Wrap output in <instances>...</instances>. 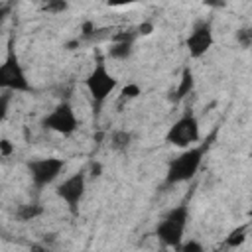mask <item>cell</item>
Returning a JSON list of instances; mask_svg holds the SVG:
<instances>
[{"label": "cell", "instance_id": "9c48e42d", "mask_svg": "<svg viewBox=\"0 0 252 252\" xmlns=\"http://www.w3.org/2000/svg\"><path fill=\"white\" fill-rule=\"evenodd\" d=\"M215 43V33H213V24L211 20H199L195 22L193 30L189 32L187 39H185V47L191 59H201L209 53V49Z\"/></svg>", "mask_w": 252, "mask_h": 252}, {"label": "cell", "instance_id": "3957f363", "mask_svg": "<svg viewBox=\"0 0 252 252\" xmlns=\"http://www.w3.org/2000/svg\"><path fill=\"white\" fill-rule=\"evenodd\" d=\"M85 87H87V93L93 100V112H94V116H98L104 102L108 100V96L116 91L118 79L108 71L104 59H96L94 67L85 77Z\"/></svg>", "mask_w": 252, "mask_h": 252}, {"label": "cell", "instance_id": "7a4b0ae2", "mask_svg": "<svg viewBox=\"0 0 252 252\" xmlns=\"http://www.w3.org/2000/svg\"><path fill=\"white\" fill-rule=\"evenodd\" d=\"M189 220H191V211H189V205L183 201L161 217L154 232L167 250H177L181 242L185 240V230H187Z\"/></svg>", "mask_w": 252, "mask_h": 252}, {"label": "cell", "instance_id": "44dd1931", "mask_svg": "<svg viewBox=\"0 0 252 252\" xmlns=\"http://www.w3.org/2000/svg\"><path fill=\"white\" fill-rule=\"evenodd\" d=\"M91 171H93L94 177H98V175H100V163H93V165H91Z\"/></svg>", "mask_w": 252, "mask_h": 252}, {"label": "cell", "instance_id": "6da1fadb", "mask_svg": "<svg viewBox=\"0 0 252 252\" xmlns=\"http://www.w3.org/2000/svg\"><path fill=\"white\" fill-rule=\"evenodd\" d=\"M207 152H209V142H199L197 146H191V148L183 150L179 156H175L173 159H169L163 183L169 187V185H179V183L191 181L197 175V171L201 169Z\"/></svg>", "mask_w": 252, "mask_h": 252}, {"label": "cell", "instance_id": "9a60e30c", "mask_svg": "<svg viewBox=\"0 0 252 252\" xmlns=\"http://www.w3.org/2000/svg\"><path fill=\"white\" fill-rule=\"evenodd\" d=\"M234 41L242 47V49H248L252 45V26H240L236 32H234Z\"/></svg>", "mask_w": 252, "mask_h": 252}, {"label": "cell", "instance_id": "603a6c76", "mask_svg": "<svg viewBox=\"0 0 252 252\" xmlns=\"http://www.w3.org/2000/svg\"><path fill=\"white\" fill-rule=\"evenodd\" d=\"M159 252H169V250H167V248H163V250H159Z\"/></svg>", "mask_w": 252, "mask_h": 252}, {"label": "cell", "instance_id": "52a82bcc", "mask_svg": "<svg viewBox=\"0 0 252 252\" xmlns=\"http://www.w3.org/2000/svg\"><path fill=\"white\" fill-rule=\"evenodd\" d=\"M39 124L41 128L55 132L59 136H73L81 126V120L77 118L73 104L69 100H61L39 120Z\"/></svg>", "mask_w": 252, "mask_h": 252}, {"label": "cell", "instance_id": "7402d4cb", "mask_svg": "<svg viewBox=\"0 0 252 252\" xmlns=\"http://www.w3.org/2000/svg\"><path fill=\"white\" fill-rule=\"evenodd\" d=\"M32 252H49V248H45V246H39V244H35V246H32Z\"/></svg>", "mask_w": 252, "mask_h": 252}, {"label": "cell", "instance_id": "ba28073f", "mask_svg": "<svg viewBox=\"0 0 252 252\" xmlns=\"http://www.w3.org/2000/svg\"><path fill=\"white\" fill-rule=\"evenodd\" d=\"M87 191V171H75L55 187V195L69 207L71 215H79V205Z\"/></svg>", "mask_w": 252, "mask_h": 252}, {"label": "cell", "instance_id": "d6986e66", "mask_svg": "<svg viewBox=\"0 0 252 252\" xmlns=\"http://www.w3.org/2000/svg\"><path fill=\"white\" fill-rule=\"evenodd\" d=\"M12 152H14L12 142H10L8 138H2V140H0V156H2V158H10Z\"/></svg>", "mask_w": 252, "mask_h": 252}, {"label": "cell", "instance_id": "8fae6325", "mask_svg": "<svg viewBox=\"0 0 252 252\" xmlns=\"http://www.w3.org/2000/svg\"><path fill=\"white\" fill-rule=\"evenodd\" d=\"M193 89H195V75H193V69H191L189 65H185V67L181 69V77H179L177 87L171 91L169 100H171V102H181L187 94L193 93Z\"/></svg>", "mask_w": 252, "mask_h": 252}, {"label": "cell", "instance_id": "277c9868", "mask_svg": "<svg viewBox=\"0 0 252 252\" xmlns=\"http://www.w3.org/2000/svg\"><path fill=\"white\" fill-rule=\"evenodd\" d=\"M0 89L8 93H32L33 91L26 75V69L12 45L8 47L6 57L0 65Z\"/></svg>", "mask_w": 252, "mask_h": 252}, {"label": "cell", "instance_id": "5bb4252c", "mask_svg": "<svg viewBox=\"0 0 252 252\" xmlns=\"http://www.w3.org/2000/svg\"><path fill=\"white\" fill-rule=\"evenodd\" d=\"M250 226H252V224L246 222V224H240V226L232 228V230L226 234V238H224V246H226V248H238V246H242V244L246 242V238H248V228H250Z\"/></svg>", "mask_w": 252, "mask_h": 252}, {"label": "cell", "instance_id": "ac0fdd59", "mask_svg": "<svg viewBox=\"0 0 252 252\" xmlns=\"http://www.w3.org/2000/svg\"><path fill=\"white\" fill-rule=\"evenodd\" d=\"M69 6H67V2H47V4H43V12H47V14H59V12H65Z\"/></svg>", "mask_w": 252, "mask_h": 252}, {"label": "cell", "instance_id": "7c38bea8", "mask_svg": "<svg viewBox=\"0 0 252 252\" xmlns=\"http://www.w3.org/2000/svg\"><path fill=\"white\" fill-rule=\"evenodd\" d=\"M108 144H110V150H112V152L124 154V152H128V148L132 146V132H130V130H122V128L112 130Z\"/></svg>", "mask_w": 252, "mask_h": 252}, {"label": "cell", "instance_id": "5b68a950", "mask_svg": "<svg viewBox=\"0 0 252 252\" xmlns=\"http://www.w3.org/2000/svg\"><path fill=\"white\" fill-rule=\"evenodd\" d=\"M199 140H201V122L193 110H185L165 132V142L181 150L197 146Z\"/></svg>", "mask_w": 252, "mask_h": 252}, {"label": "cell", "instance_id": "ffe728a7", "mask_svg": "<svg viewBox=\"0 0 252 252\" xmlns=\"http://www.w3.org/2000/svg\"><path fill=\"white\" fill-rule=\"evenodd\" d=\"M136 30H138V35H140V33H142V35H148V33L154 30V26H152V24H142V26H138Z\"/></svg>", "mask_w": 252, "mask_h": 252}, {"label": "cell", "instance_id": "8992f818", "mask_svg": "<svg viewBox=\"0 0 252 252\" xmlns=\"http://www.w3.org/2000/svg\"><path fill=\"white\" fill-rule=\"evenodd\" d=\"M67 167V161L63 158H55V156H47V158H32L26 161V169L30 175L32 185L41 191L47 185H51Z\"/></svg>", "mask_w": 252, "mask_h": 252}, {"label": "cell", "instance_id": "cb8c5ba5", "mask_svg": "<svg viewBox=\"0 0 252 252\" xmlns=\"http://www.w3.org/2000/svg\"><path fill=\"white\" fill-rule=\"evenodd\" d=\"M250 224H252V220H250Z\"/></svg>", "mask_w": 252, "mask_h": 252}, {"label": "cell", "instance_id": "2e32d148", "mask_svg": "<svg viewBox=\"0 0 252 252\" xmlns=\"http://www.w3.org/2000/svg\"><path fill=\"white\" fill-rule=\"evenodd\" d=\"M175 252H205V246L197 238H187V240L181 242V246Z\"/></svg>", "mask_w": 252, "mask_h": 252}, {"label": "cell", "instance_id": "e0dca14e", "mask_svg": "<svg viewBox=\"0 0 252 252\" xmlns=\"http://www.w3.org/2000/svg\"><path fill=\"white\" fill-rule=\"evenodd\" d=\"M142 94V89H140V85L138 83H126L124 85V89H122V98H136V96H140Z\"/></svg>", "mask_w": 252, "mask_h": 252}, {"label": "cell", "instance_id": "30bf717a", "mask_svg": "<svg viewBox=\"0 0 252 252\" xmlns=\"http://www.w3.org/2000/svg\"><path fill=\"white\" fill-rule=\"evenodd\" d=\"M138 37V32L128 30V32H120L112 37V43L108 47V57L116 59V61H126L132 53H134V41Z\"/></svg>", "mask_w": 252, "mask_h": 252}, {"label": "cell", "instance_id": "4fadbf2b", "mask_svg": "<svg viewBox=\"0 0 252 252\" xmlns=\"http://www.w3.org/2000/svg\"><path fill=\"white\" fill-rule=\"evenodd\" d=\"M14 215L20 222H30V220H35L37 217L43 215V207L39 203H26V205H20Z\"/></svg>", "mask_w": 252, "mask_h": 252}]
</instances>
